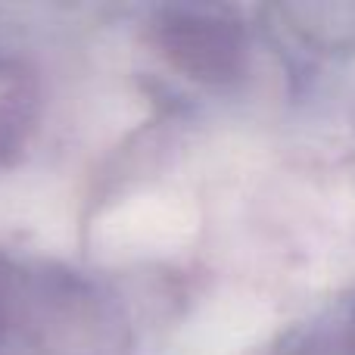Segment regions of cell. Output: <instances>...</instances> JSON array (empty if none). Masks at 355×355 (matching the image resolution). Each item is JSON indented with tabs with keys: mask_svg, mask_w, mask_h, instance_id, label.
<instances>
[{
	"mask_svg": "<svg viewBox=\"0 0 355 355\" xmlns=\"http://www.w3.org/2000/svg\"><path fill=\"white\" fill-rule=\"evenodd\" d=\"M122 321L97 287L0 256V355H112Z\"/></svg>",
	"mask_w": 355,
	"mask_h": 355,
	"instance_id": "6da1fadb",
	"label": "cell"
},
{
	"mask_svg": "<svg viewBox=\"0 0 355 355\" xmlns=\"http://www.w3.org/2000/svg\"><path fill=\"white\" fill-rule=\"evenodd\" d=\"M162 50L178 69L200 81H231L246 66L243 25L225 10H175L162 25Z\"/></svg>",
	"mask_w": 355,
	"mask_h": 355,
	"instance_id": "7a4b0ae2",
	"label": "cell"
},
{
	"mask_svg": "<svg viewBox=\"0 0 355 355\" xmlns=\"http://www.w3.org/2000/svg\"><path fill=\"white\" fill-rule=\"evenodd\" d=\"M277 28L321 60L355 56V3H284L275 6Z\"/></svg>",
	"mask_w": 355,
	"mask_h": 355,
	"instance_id": "3957f363",
	"label": "cell"
}]
</instances>
